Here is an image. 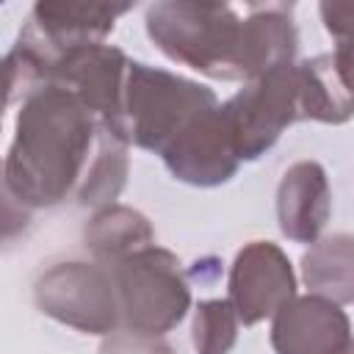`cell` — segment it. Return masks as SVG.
I'll return each mask as SVG.
<instances>
[{
  "label": "cell",
  "instance_id": "7",
  "mask_svg": "<svg viewBox=\"0 0 354 354\" xmlns=\"http://www.w3.org/2000/svg\"><path fill=\"white\" fill-rule=\"evenodd\" d=\"M279 218L290 238L310 241L326 218V183L315 163H299L279 188Z\"/></svg>",
  "mask_w": 354,
  "mask_h": 354
},
{
  "label": "cell",
  "instance_id": "6",
  "mask_svg": "<svg viewBox=\"0 0 354 354\" xmlns=\"http://www.w3.org/2000/svg\"><path fill=\"white\" fill-rule=\"evenodd\" d=\"M108 288H113V282H108L91 268H83V290H75L69 268H58L47 279H41L39 301L47 313L58 315L61 321L105 332L113 324V290Z\"/></svg>",
  "mask_w": 354,
  "mask_h": 354
},
{
  "label": "cell",
  "instance_id": "3",
  "mask_svg": "<svg viewBox=\"0 0 354 354\" xmlns=\"http://www.w3.org/2000/svg\"><path fill=\"white\" fill-rule=\"evenodd\" d=\"M122 310L138 332H163L183 318L188 290L177 274L171 254L144 249L116 268Z\"/></svg>",
  "mask_w": 354,
  "mask_h": 354
},
{
  "label": "cell",
  "instance_id": "5",
  "mask_svg": "<svg viewBox=\"0 0 354 354\" xmlns=\"http://www.w3.org/2000/svg\"><path fill=\"white\" fill-rule=\"evenodd\" d=\"M274 346L279 354H351L348 321L326 299H299L279 307Z\"/></svg>",
  "mask_w": 354,
  "mask_h": 354
},
{
  "label": "cell",
  "instance_id": "4",
  "mask_svg": "<svg viewBox=\"0 0 354 354\" xmlns=\"http://www.w3.org/2000/svg\"><path fill=\"white\" fill-rule=\"evenodd\" d=\"M232 301L246 324L288 304L293 293V274L282 252L271 243H254L238 254L232 268Z\"/></svg>",
  "mask_w": 354,
  "mask_h": 354
},
{
  "label": "cell",
  "instance_id": "9",
  "mask_svg": "<svg viewBox=\"0 0 354 354\" xmlns=\"http://www.w3.org/2000/svg\"><path fill=\"white\" fill-rule=\"evenodd\" d=\"M0 177H3V171H0ZM28 221H30L28 207L11 194L8 183L0 180V241L14 238L19 230L28 227Z\"/></svg>",
  "mask_w": 354,
  "mask_h": 354
},
{
  "label": "cell",
  "instance_id": "2",
  "mask_svg": "<svg viewBox=\"0 0 354 354\" xmlns=\"http://www.w3.org/2000/svg\"><path fill=\"white\" fill-rule=\"evenodd\" d=\"M88 111L77 94L55 83L25 102L6 166V183L22 205H53L80 180L94 138Z\"/></svg>",
  "mask_w": 354,
  "mask_h": 354
},
{
  "label": "cell",
  "instance_id": "8",
  "mask_svg": "<svg viewBox=\"0 0 354 354\" xmlns=\"http://www.w3.org/2000/svg\"><path fill=\"white\" fill-rule=\"evenodd\" d=\"M196 351L199 354H224L235 337L232 304L230 301H207L196 313Z\"/></svg>",
  "mask_w": 354,
  "mask_h": 354
},
{
  "label": "cell",
  "instance_id": "1",
  "mask_svg": "<svg viewBox=\"0 0 354 354\" xmlns=\"http://www.w3.org/2000/svg\"><path fill=\"white\" fill-rule=\"evenodd\" d=\"M147 25L163 53L213 77H260L288 66L296 50L285 6H252L241 19L230 6L160 3Z\"/></svg>",
  "mask_w": 354,
  "mask_h": 354
}]
</instances>
